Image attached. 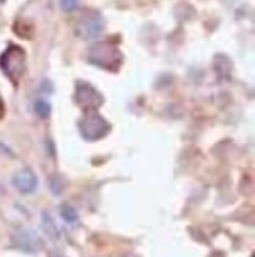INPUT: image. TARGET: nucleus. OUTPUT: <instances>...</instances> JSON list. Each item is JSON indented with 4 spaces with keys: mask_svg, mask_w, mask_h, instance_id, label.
<instances>
[{
    "mask_svg": "<svg viewBox=\"0 0 255 257\" xmlns=\"http://www.w3.org/2000/svg\"><path fill=\"white\" fill-rule=\"evenodd\" d=\"M60 7L65 11H74L79 7V0H60Z\"/></svg>",
    "mask_w": 255,
    "mask_h": 257,
    "instance_id": "obj_11",
    "label": "nucleus"
},
{
    "mask_svg": "<svg viewBox=\"0 0 255 257\" xmlns=\"http://www.w3.org/2000/svg\"><path fill=\"white\" fill-rule=\"evenodd\" d=\"M2 110H4V104H2V101H0V115H2Z\"/></svg>",
    "mask_w": 255,
    "mask_h": 257,
    "instance_id": "obj_12",
    "label": "nucleus"
},
{
    "mask_svg": "<svg viewBox=\"0 0 255 257\" xmlns=\"http://www.w3.org/2000/svg\"><path fill=\"white\" fill-rule=\"evenodd\" d=\"M88 59L92 63L101 66L106 70H118V66L121 65L123 55L118 51L117 46L109 43H99L88 51Z\"/></svg>",
    "mask_w": 255,
    "mask_h": 257,
    "instance_id": "obj_1",
    "label": "nucleus"
},
{
    "mask_svg": "<svg viewBox=\"0 0 255 257\" xmlns=\"http://www.w3.org/2000/svg\"><path fill=\"white\" fill-rule=\"evenodd\" d=\"M126 257H134V255H126Z\"/></svg>",
    "mask_w": 255,
    "mask_h": 257,
    "instance_id": "obj_13",
    "label": "nucleus"
},
{
    "mask_svg": "<svg viewBox=\"0 0 255 257\" xmlns=\"http://www.w3.org/2000/svg\"><path fill=\"white\" fill-rule=\"evenodd\" d=\"M13 244L24 252H37L43 248V240L37 232L30 229H19L13 233Z\"/></svg>",
    "mask_w": 255,
    "mask_h": 257,
    "instance_id": "obj_6",
    "label": "nucleus"
},
{
    "mask_svg": "<svg viewBox=\"0 0 255 257\" xmlns=\"http://www.w3.org/2000/svg\"><path fill=\"white\" fill-rule=\"evenodd\" d=\"M2 2H4V0H0V4H2Z\"/></svg>",
    "mask_w": 255,
    "mask_h": 257,
    "instance_id": "obj_14",
    "label": "nucleus"
},
{
    "mask_svg": "<svg viewBox=\"0 0 255 257\" xmlns=\"http://www.w3.org/2000/svg\"><path fill=\"white\" fill-rule=\"evenodd\" d=\"M104 29V21L95 11H87V13L77 21L76 32L77 35L84 40H95Z\"/></svg>",
    "mask_w": 255,
    "mask_h": 257,
    "instance_id": "obj_4",
    "label": "nucleus"
},
{
    "mask_svg": "<svg viewBox=\"0 0 255 257\" xmlns=\"http://www.w3.org/2000/svg\"><path fill=\"white\" fill-rule=\"evenodd\" d=\"M60 216L66 221V222H76L77 218H79V215H77V211L74 207H71L70 204H62L60 207Z\"/></svg>",
    "mask_w": 255,
    "mask_h": 257,
    "instance_id": "obj_9",
    "label": "nucleus"
},
{
    "mask_svg": "<svg viewBox=\"0 0 255 257\" xmlns=\"http://www.w3.org/2000/svg\"><path fill=\"white\" fill-rule=\"evenodd\" d=\"M43 229H44V232H46V235L48 237H51V238H59L60 237V230H59V227L55 226V222H54V219L51 218V215L48 213H43Z\"/></svg>",
    "mask_w": 255,
    "mask_h": 257,
    "instance_id": "obj_8",
    "label": "nucleus"
},
{
    "mask_svg": "<svg viewBox=\"0 0 255 257\" xmlns=\"http://www.w3.org/2000/svg\"><path fill=\"white\" fill-rule=\"evenodd\" d=\"M74 101L85 110H96L103 104V96L88 82H79L76 85Z\"/></svg>",
    "mask_w": 255,
    "mask_h": 257,
    "instance_id": "obj_5",
    "label": "nucleus"
},
{
    "mask_svg": "<svg viewBox=\"0 0 255 257\" xmlns=\"http://www.w3.org/2000/svg\"><path fill=\"white\" fill-rule=\"evenodd\" d=\"M49 109H51V106L46 101H43V99H40V101L35 103V112L43 118H46L49 115V112H51Z\"/></svg>",
    "mask_w": 255,
    "mask_h": 257,
    "instance_id": "obj_10",
    "label": "nucleus"
},
{
    "mask_svg": "<svg viewBox=\"0 0 255 257\" xmlns=\"http://www.w3.org/2000/svg\"><path fill=\"white\" fill-rule=\"evenodd\" d=\"M0 66H2L4 73L16 84L26 71V52L19 46H10L0 57Z\"/></svg>",
    "mask_w": 255,
    "mask_h": 257,
    "instance_id": "obj_2",
    "label": "nucleus"
},
{
    "mask_svg": "<svg viewBox=\"0 0 255 257\" xmlns=\"http://www.w3.org/2000/svg\"><path fill=\"white\" fill-rule=\"evenodd\" d=\"M11 182H13L15 188L18 191L24 193V194H29V193H33L38 186V178L37 175L33 174V171L30 169H21L18 171L13 178H11Z\"/></svg>",
    "mask_w": 255,
    "mask_h": 257,
    "instance_id": "obj_7",
    "label": "nucleus"
},
{
    "mask_svg": "<svg viewBox=\"0 0 255 257\" xmlns=\"http://www.w3.org/2000/svg\"><path fill=\"white\" fill-rule=\"evenodd\" d=\"M79 130L85 139L96 141L106 136L110 126L106 121V118L99 115L96 110H85V115L79 123Z\"/></svg>",
    "mask_w": 255,
    "mask_h": 257,
    "instance_id": "obj_3",
    "label": "nucleus"
}]
</instances>
